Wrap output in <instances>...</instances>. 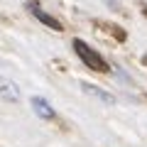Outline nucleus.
<instances>
[{
	"label": "nucleus",
	"mask_w": 147,
	"mask_h": 147,
	"mask_svg": "<svg viewBox=\"0 0 147 147\" xmlns=\"http://www.w3.org/2000/svg\"><path fill=\"white\" fill-rule=\"evenodd\" d=\"M74 52L79 54L81 61H84L88 69H93V71H108V69H110L108 64H105V59L100 57L96 49H91L84 39H74Z\"/></svg>",
	"instance_id": "1"
},
{
	"label": "nucleus",
	"mask_w": 147,
	"mask_h": 147,
	"mask_svg": "<svg viewBox=\"0 0 147 147\" xmlns=\"http://www.w3.org/2000/svg\"><path fill=\"white\" fill-rule=\"evenodd\" d=\"M30 12H32V15H34L39 22H42V25H47L49 30H57V32H61V30H64V27H61V22H59L57 17H52L49 12H44L42 7H37L34 3H30Z\"/></svg>",
	"instance_id": "2"
},
{
	"label": "nucleus",
	"mask_w": 147,
	"mask_h": 147,
	"mask_svg": "<svg viewBox=\"0 0 147 147\" xmlns=\"http://www.w3.org/2000/svg\"><path fill=\"white\" fill-rule=\"evenodd\" d=\"M81 91H84V93H88V96H93V98H98L100 103H108V105L115 103V96H113V93H108L105 88H98V86L88 84V81H84V84H81Z\"/></svg>",
	"instance_id": "3"
},
{
	"label": "nucleus",
	"mask_w": 147,
	"mask_h": 147,
	"mask_svg": "<svg viewBox=\"0 0 147 147\" xmlns=\"http://www.w3.org/2000/svg\"><path fill=\"white\" fill-rule=\"evenodd\" d=\"M30 103H32V110H34V113H37L39 118H42V120H54V118H57L54 108H52V105H49L44 98L34 96V98H30Z\"/></svg>",
	"instance_id": "4"
},
{
	"label": "nucleus",
	"mask_w": 147,
	"mask_h": 147,
	"mask_svg": "<svg viewBox=\"0 0 147 147\" xmlns=\"http://www.w3.org/2000/svg\"><path fill=\"white\" fill-rule=\"evenodd\" d=\"M0 96H3V100L17 103V100H20V88H17L15 81L5 79V76H0Z\"/></svg>",
	"instance_id": "5"
},
{
	"label": "nucleus",
	"mask_w": 147,
	"mask_h": 147,
	"mask_svg": "<svg viewBox=\"0 0 147 147\" xmlns=\"http://www.w3.org/2000/svg\"><path fill=\"white\" fill-rule=\"evenodd\" d=\"M108 3V7H113V10H118V0H105Z\"/></svg>",
	"instance_id": "6"
}]
</instances>
